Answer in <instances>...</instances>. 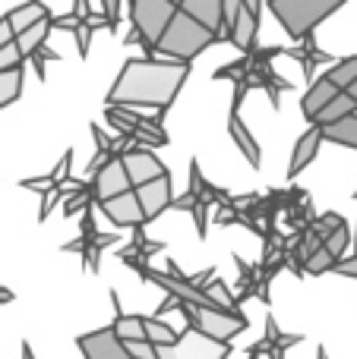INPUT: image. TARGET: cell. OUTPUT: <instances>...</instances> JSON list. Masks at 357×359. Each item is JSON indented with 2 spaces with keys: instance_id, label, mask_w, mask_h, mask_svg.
Wrapping results in <instances>:
<instances>
[{
  "instance_id": "cell-35",
  "label": "cell",
  "mask_w": 357,
  "mask_h": 359,
  "mask_svg": "<svg viewBox=\"0 0 357 359\" xmlns=\"http://www.w3.org/2000/svg\"><path fill=\"white\" fill-rule=\"evenodd\" d=\"M22 67V57H19L16 44H6L4 50H0V73H6V69H16Z\"/></svg>"
},
{
  "instance_id": "cell-20",
  "label": "cell",
  "mask_w": 357,
  "mask_h": 359,
  "mask_svg": "<svg viewBox=\"0 0 357 359\" xmlns=\"http://www.w3.org/2000/svg\"><path fill=\"white\" fill-rule=\"evenodd\" d=\"M335 95H342V92H339V88H332V86H329V82L323 79V76L313 82V86H310V92L304 95V101H301V114H304V117H307V123H313V120H316V114H320L323 107H326L329 101L335 98Z\"/></svg>"
},
{
  "instance_id": "cell-23",
  "label": "cell",
  "mask_w": 357,
  "mask_h": 359,
  "mask_svg": "<svg viewBox=\"0 0 357 359\" xmlns=\"http://www.w3.org/2000/svg\"><path fill=\"white\" fill-rule=\"evenodd\" d=\"M354 114H357V104L348 98L345 92H342V95H335V98L329 101V104L323 107L320 114H316V120L310 126L323 130V126H332V123H339V120H345V117H354Z\"/></svg>"
},
{
  "instance_id": "cell-7",
  "label": "cell",
  "mask_w": 357,
  "mask_h": 359,
  "mask_svg": "<svg viewBox=\"0 0 357 359\" xmlns=\"http://www.w3.org/2000/svg\"><path fill=\"white\" fill-rule=\"evenodd\" d=\"M231 344H215L196 331H181V341L174 350H162V359H228Z\"/></svg>"
},
{
  "instance_id": "cell-6",
  "label": "cell",
  "mask_w": 357,
  "mask_h": 359,
  "mask_svg": "<svg viewBox=\"0 0 357 359\" xmlns=\"http://www.w3.org/2000/svg\"><path fill=\"white\" fill-rule=\"evenodd\" d=\"M117 243V233H98L95 230V221H92V208L82 211V230H79V240L67 243L63 252H79V259L86 262L89 271H98V262H101V252L108 246Z\"/></svg>"
},
{
  "instance_id": "cell-1",
  "label": "cell",
  "mask_w": 357,
  "mask_h": 359,
  "mask_svg": "<svg viewBox=\"0 0 357 359\" xmlns=\"http://www.w3.org/2000/svg\"><path fill=\"white\" fill-rule=\"evenodd\" d=\"M190 76L187 63L171 60H126L120 67L117 82L108 92V107H155L164 114L171 101L181 95L183 82Z\"/></svg>"
},
{
  "instance_id": "cell-22",
  "label": "cell",
  "mask_w": 357,
  "mask_h": 359,
  "mask_svg": "<svg viewBox=\"0 0 357 359\" xmlns=\"http://www.w3.org/2000/svg\"><path fill=\"white\" fill-rule=\"evenodd\" d=\"M51 13H48V6L44 4H22V6H16V10H10L6 13V22H10V29H13V38L16 35H22L25 29H32L35 22H41V19H48Z\"/></svg>"
},
{
  "instance_id": "cell-44",
  "label": "cell",
  "mask_w": 357,
  "mask_h": 359,
  "mask_svg": "<svg viewBox=\"0 0 357 359\" xmlns=\"http://www.w3.org/2000/svg\"><path fill=\"white\" fill-rule=\"evenodd\" d=\"M354 227H357V224H354ZM354 259H357V252H354Z\"/></svg>"
},
{
  "instance_id": "cell-24",
  "label": "cell",
  "mask_w": 357,
  "mask_h": 359,
  "mask_svg": "<svg viewBox=\"0 0 357 359\" xmlns=\"http://www.w3.org/2000/svg\"><path fill=\"white\" fill-rule=\"evenodd\" d=\"M323 79L329 82L332 88H339V92H348V88L357 82V57H345V60H335L332 67L326 69V76Z\"/></svg>"
},
{
  "instance_id": "cell-33",
  "label": "cell",
  "mask_w": 357,
  "mask_h": 359,
  "mask_svg": "<svg viewBox=\"0 0 357 359\" xmlns=\"http://www.w3.org/2000/svg\"><path fill=\"white\" fill-rule=\"evenodd\" d=\"M70 168H73V151H63L60 164H57V168L48 174L51 186H60V183H67V180H70Z\"/></svg>"
},
{
  "instance_id": "cell-34",
  "label": "cell",
  "mask_w": 357,
  "mask_h": 359,
  "mask_svg": "<svg viewBox=\"0 0 357 359\" xmlns=\"http://www.w3.org/2000/svg\"><path fill=\"white\" fill-rule=\"evenodd\" d=\"M48 60H60V54H54V50L41 48V50H35V54L29 57V63H32V69H35L38 79H44V63H48Z\"/></svg>"
},
{
  "instance_id": "cell-11",
  "label": "cell",
  "mask_w": 357,
  "mask_h": 359,
  "mask_svg": "<svg viewBox=\"0 0 357 359\" xmlns=\"http://www.w3.org/2000/svg\"><path fill=\"white\" fill-rule=\"evenodd\" d=\"M259 13H263V4H259V0H240L238 22H234V32H231V44L238 50H244V54H250V50L257 48Z\"/></svg>"
},
{
  "instance_id": "cell-42",
  "label": "cell",
  "mask_w": 357,
  "mask_h": 359,
  "mask_svg": "<svg viewBox=\"0 0 357 359\" xmlns=\"http://www.w3.org/2000/svg\"><path fill=\"white\" fill-rule=\"evenodd\" d=\"M316 359H329V353H326V347H320V350H316Z\"/></svg>"
},
{
  "instance_id": "cell-16",
  "label": "cell",
  "mask_w": 357,
  "mask_h": 359,
  "mask_svg": "<svg viewBox=\"0 0 357 359\" xmlns=\"http://www.w3.org/2000/svg\"><path fill=\"white\" fill-rule=\"evenodd\" d=\"M228 133H231V142L244 151L247 164H250V168H259V164H263V149H259L257 136L250 133V126L240 120V114L228 111Z\"/></svg>"
},
{
  "instance_id": "cell-36",
  "label": "cell",
  "mask_w": 357,
  "mask_h": 359,
  "mask_svg": "<svg viewBox=\"0 0 357 359\" xmlns=\"http://www.w3.org/2000/svg\"><path fill=\"white\" fill-rule=\"evenodd\" d=\"M332 274H342V278H354L357 280V259L354 255H345L342 262L332 265Z\"/></svg>"
},
{
  "instance_id": "cell-38",
  "label": "cell",
  "mask_w": 357,
  "mask_h": 359,
  "mask_svg": "<svg viewBox=\"0 0 357 359\" xmlns=\"http://www.w3.org/2000/svg\"><path fill=\"white\" fill-rule=\"evenodd\" d=\"M6 44H13V29L6 19H0V50H4Z\"/></svg>"
},
{
  "instance_id": "cell-5",
  "label": "cell",
  "mask_w": 357,
  "mask_h": 359,
  "mask_svg": "<svg viewBox=\"0 0 357 359\" xmlns=\"http://www.w3.org/2000/svg\"><path fill=\"white\" fill-rule=\"evenodd\" d=\"M269 10L294 41H304L307 35H313L323 19L339 13L342 4H332V0H269Z\"/></svg>"
},
{
  "instance_id": "cell-28",
  "label": "cell",
  "mask_w": 357,
  "mask_h": 359,
  "mask_svg": "<svg viewBox=\"0 0 357 359\" xmlns=\"http://www.w3.org/2000/svg\"><path fill=\"white\" fill-rule=\"evenodd\" d=\"M348 243H351V227H348V224H342V227H335L332 233L323 240V249H326L335 262H342V259H345V252H348Z\"/></svg>"
},
{
  "instance_id": "cell-27",
  "label": "cell",
  "mask_w": 357,
  "mask_h": 359,
  "mask_svg": "<svg viewBox=\"0 0 357 359\" xmlns=\"http://www.w3.org/2000/svg\"><path fill=\"white\" fill-rule=\"evenodd\" d=\"M22 76H25V67L0 73V107H10L13 101L19 98V92H22Z\"/></svg>"
},
{
  "instance_id": "cell-18",
  "label": "cell",
  "mask_w": 357,
  "mask_h": 359,
  "mask_svg": "<svg viewBox=\"0 0 357 359\" xmlns=\"http://www.w3.org/2000/svg\"><path fill=\"white\" fill-rule=\"evenodd\" d=\"M320 145H323V136H320V130H316V126H310V130L304 133L301 139H297L294 151H291L288 177H297V174H304V170H307V164H313V158H316V151H320Z\"/></svg>"
},
{
  "instance_id": "cell-19",
  "label": "cell",
  "mask_w": 357,
  "mask_h": 359,
  "mask_svg": "<svg viewBox=\"0 0 357 359\" xmlns=\"http://www.w3.org/2000/svg\"><path fill=\"white\" fill-rule=\"evenodd\" d=\"M143 331H145V344H152L158 353L162 350H174L177 341H181V331L171 328L168 322H162L155 316H143Z\"/></svg>"
},
{
  "instance_id": "cell-15",
  "label": "cell",
  "mask_w": 357,
  "mask_h": 359,
  "mask_svg": "<svg viewBox=\"0 0 357 359\" xmlns=\"http://www.w3.org/2000/svg\"><path fill=\"white\" fill-rule=\"evenodd\" d=\"M177 6H181L190 19H196V22L219 41V35H221V0H181Z\"/></svg>"
},
{
  "instance_id": "cell-12",
  "label": "cell",
  "mask_w": 357,
  "mask_h": 359,
  "mask_svg": "<svg viewBox=\"0 0 357 359\" xmlns=\"http://www.w3.org/2000/svg\"><path fill=\"white\" fill-rule=\"evenodd\" d=\"M76 347H79V353L86 359H133L124 350V344L114 337L111 328H98L92 334L76 337Z\"/></svg>"
},
{
  "instance_id": "cell-14",
  "label": "cell",
  "mask_w": 357,
  "mask_h": 359,
  "mask_svg": "<svg viewBox=\"0 0 357 359\" xmlns=\"http://www.w3.org/2000/svg\"><path fill=\"white\" fill-rule=\"evenodd\" d=\"M304 337L301 334H285L282 328H278V322L272 316H266V334L263 341L253 344V350H257L259 356H269V359H285V353H288L294 344H301Z\"/></svg>"
},
{
  "instance_id": "cell-4",
  "label": "cell",
  "mask_w": 357,
  "mask_h": 359,
  "mask_svg": "<svg viewBox=\"0 0 357 359\" xmlns=\"http://www.w3.org/2000/svg\"><path fill=\"white\" fill-rule=\"evenodd\" d=\"M130 22L133 32L126 35V44L139 41L145 50V60H155V44L164 35L171 16L177 13L174 0H130Z\"/></svg>"
},
{
  "instance_id": "cell-10",
  "label": "cell",
  "mask_w": 357,
  "mask_h": 359,
  "mask_svg": "<svg viewBox=\"0 0 357 359\" xmlns=\"http://www.w3.org/2000/svg\"><path fill=\"white\" fill-rule=\"evenodd\" d=\"M92 208H98L101 215L108 217V221L114 224V227H145V221H143V208H139V202H136V192H124V196H114V198H108V202H98V205H92Z\"/></svg>"
},
{
  "instance_id": "cell-29",
  "label": "cell",
  "mask_w": 357,
  "mask_h": 359,
  "mask_svg": "<svg viewBox=\"0 0 357 359\" xmlns=\"http://www.w3.org/2000/svg\"><path fill=\"white\" fill-rule=\"evenodd\" d=\"M92 208V186H82L79 192H73V196H67V202H63V215L67 217H76L79 211Z\"/></svg>"
},
{
  "instance_id": "cell-13",
  "label": "cell",
  "mask_w": 357,
  "mask_h": 359,
  "mask_svg": "<svg viewBox=\"0 0 357 359\" xmlns=\"http://www.w3.org/2000/svg\"><path fill=\"white\" fill-rule=\"evenodd\" d=\"M133 192H136V202H139V208H143L145 224L162 217L164 211L171 208V202H174V196H171V177H162V180H155V183H145Z\"/></svg>"
},
{
  "instance_id": "cell-32",
  "label": "cell",
  "mask_w": 357,
  "mask_h": 359,
  "mask_svg": "<svg viewBox=\"0 0 357 359\" xmlns=\"http://www.w3.org/2000/svg\"><path fill=\"white\" fill-rule=\"evenodd\" d=\"M98 13H101V19H105L108 32H117V25H120V13H124V4H120V0H105Z\"/></svg>"
},
{
  "instance_id": "cell-39",
  "label": "cell",
  "mask_w": 357,
  "mask_h": 359,
  "mask_svg": "<svg viewBox=\"0 0 357 359\" xmlns=\"http://www.w3.org/2000/svg\"><path fill=\"white\" fill-rule=\"evenodd\" d=\"M6 303H13V293H10V290H4V287H0V306H6Z\"/></svg>"
},
{
  "instance_id": "cell-26",
  "label": "cell",
  "mask_w": 357,
  "mask_h": 359,
  "mask_svg": "<svg viewBox=\"0 0 357 359\" xmlns=\"http://www.w3.org/2000/svg\"><path fill=\"white\" fill-rule=\"evenodd\" d=\"M130 233H133L130 246H126V249H120V252L133 255V259L145 262V259H152V255H155V252H162V249H164V243H162V240H149V236H145V227H133Z\"/></svg>"
},
{
  "instance_id": "cell-41",
  "label": "cell",
  "mask_w": 357,
  "mask_h": 359,
  "mask_svg": "<svg viewBox=\"0 0 357 359\" xmlns=\"http://www.w3.org/2000/svg\"><path fill=\"white\" fill-rule=\"evenodd\" d=\"M345 95H348V98H351V101H354V104H357V82H354V86H351V88H348V92H345Z\"/></svg>"
},
{
  "instance_id": "cell-40",
  "label": "cell",
  "mask_w": 357,
  "mask_h": 359,
  "mask_svg": "<svg viewBox=\"0 0 357 359\" xmlns=\"http://www.w3.org/2000/svg\"><path fill=\"white\" fill-rule=\"evenodd\" d=\"M22 359H35V353H32V347H29V341H22Z\"/></svg>"
},
{
  "instance_id": "cell-3",
  "label": "cell",
  "mask_w": 357,
  "mask_h": 359,
  "mask_svg": "<svg viewBox=\"0 0 357 359\" xmlns=\"http://www.w3.org/2000/svg\"><path fill=\"white\" fill-rule=\"evenodd\" d=\"M209 44H215V38L209 35L206 29H202L196 19H190L187 13L177 6V13L171 16L168 29H164V35L158 38L155 44V54L168 57L171 63H193L196 57L202 54V50L209 48Z\"/></svg>"
},
{
  "instance_id": "cell-45",
  "label": "cell",
  "mask_w": 357,
  "mask_h": 359,
  "mask_svg": "<svg viewBox=\"0 0 357 359\" xmlns=\"http://www.w3.org/2000/svg\"><path fill=\"white\" fill-rule=\"evenodd\" d=\"M354 202H357V192H354Z\"/></svg>"
},
{
  "instance_id": "cell-37",
  "label": "cell",
  "mask_w": 357,
  "mask_h": 359,
  "mask_svg": "<svg viewBox=\"0 0 357 359\" xmlns=\"http://www.w3.org/2000/svg\"><path fill=\"white\" fill-rule=\"evenodd\" d=\"M60 202V192L57 189H48L41 196V211H38V221H48V215H51V208H54V205Z\"/></svg>"
},
{
  "instance_id": "cell-30",
  "label": "cell",
  "mask_w": 357,
  "mask_h": 359,
  "mask_svg": "<svg viewBox=\"0 0 357 359\" xmlns=\"http://www.w3.org/2000/svg\"><path fill=\"white\" fill-rule=\"evenodd\" d=\"M238 13H240V0H221V35H219V41H231Z\"/></svg>"
},
{
  "instance_id": "cell-2",
  "label": "cell",
  "mask_w": 357,
  "mask_h": 359,
  "mask_svg": "<svg viewBox=\"0 0 357 359\" xmlns=\"http://www.w3.org/2000/svg\"><path fill=\"white\" fill-rule=\"evenodd\" d=\"M164 312H181L187 318V328L196 331V334L209 337L215 344H231L238 334L247 331V318L240 312H219V309H193L187 303H177V299L168 297V303H162L155 309V318L164 316Z\"/></svg>"
},
{
  "instance_id": "cell-8",
  "label": "cell",
  "mask_w": 357,
  "mask_h": 359,
  "mask_svg": "<svg viewBox=\"0 0 357 359\" xmlns=\"http://www.w3.org/2000/svg\"><path fill=\"white\" fill-rule=\"evenodd\" d=\"M89 186H92V205L108 202V198L124 196V192L133 189L130 177H126V170H124V161H120V155H114L105 168L95 170L92 180H89Z\"/></svg>"
},
{
  "instance_id": "cell-21",
  "label": "cell",
  "mask_w": 357,
  "mask_h": 359,
  "mask_svg": "<svg viewBox=\"0 0 357 359\" xmlns=\"http://www.w3.org/2000/svg\"><path fill=\"white\" fill-rule=\"evenodd\" d=\"M48 35H51V16H48V19H41V22H35L32 29H25L22 35L13 38V44H16V50H19V57H22V63L29 60V57L35 54V50H41V48H44Z\"/></svg>"
},
{
  "instance_id": "cell-43",
  "label": "cell",
  "mask_w": 357,
  "mask_h": 359,
  "mask_svg": "<svg viewBox=\"0 0 357 359\" xmlns=\"http://www.w3.org/2000/svg\"><path fill=\"white\" fill-rule=\"evenodd\" d=\"M247 353H250V356H247V359H259V353H257V350H253V347H250V350H247Z\"/></svg>"
},
{
  "instance_id": "cell-17",
  "label": "cell",
  "mask_w": 357,
  "mask_h": 359,
  "mask_svg": "<svg viewBox=\"0 0 357 359\" xmlns=\"http://www.w3.org/2000/svg\"><path fill=\"white\" fill-rule=\"evenodd\" d=\"M282 57H291V60L301 63V67H304V76H313L320 63H335L329 50H320V44H316L313 35L304 38L301 48H282Z\"/></svg>"
},
{
  "instance_id": "cell-25",
  "label": "cell",
  "mask_w": 357,
  "mask_h": 359,
  "mask_svg": "<svg viewBox=\"0 0 357 359\" xmlns=\"http://www.w3.org/2000/svg\"><path fill=\"white\" fill-rule=\"evenodd\" d=\"M323 142H335V145H348V149H357V114L354 117H345L332 126H323L320 130Z\"/></svg>"
},
{
  "instance_id": "cell-9",
  "label": "cell",
  "mask_w": 357,
  "mask_h": 359,
  "mask_svg": "<svg viewBox=\"0 0 357 359\" xmlns=\"http://www.w3.org/2000/svg\"><path fill=\"white\" fill-rule=\"evenodd\" d=\"M120 161H124V170H126V177H130V186L133 189H139V186H145V183H155V180H162V177H168V168H164L162 161H158L152 151H145V149H124L120 151Z\"/></svg>"
},
{
  "instance_id": "cell-31",
  "label": "cell",
  "mask_w": 357,
  "mask_h": 359,
  "mask_svg": "<svg viewBox=\"0 0 357 359\" xmlns=\"http://www.w3.org/2000/svg\"><path fill=\"white\" fill-rule=\"evenodd\" d=\"M332 265H335L332 255H329L326 249H316V252L304 262V274H326V271H332Z\"/></svg>"
}]
</instances>
